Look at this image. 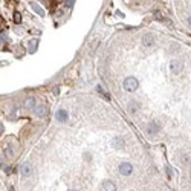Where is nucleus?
Masks as SVG:
<instances>
[{"label":"nucleus","mask_w":191,"mask_h":191,"mask_svg":"<svg viewBox=\"0 0 191 191\" xmlns=\"http://www.w3.org/2000/svg\"><path fill=\"white\" fill-rule=\"evenodd\" d=\"M58 92H60V87H54V93L58 95Z\"/></svg>","instance_id":"4be33fe9"},{"label":"nucleus","mask_w":191,"mask_h":191,"mask_svg":"<svg viewBox=\"0 0 191 191\" xmlns=\"http://www.w3.org/2000/svg\"><path fill=\"white\" fill-rule=\"evenodd\" d=\"M2 151H3L5 158H11L12 156V148L9 147V144H3L2 145Z\"/></svg>","instance_id":"1a4fd4ad"},{"label":"nucleus","mask_w":191,"mask_h":191,"mask_svg":"<svg viewBox=\"0 0 191 191\" xmlns=\"http://www.w3.org/2000/svg\"><path fill=\"white\" fill-rule=\"evenodd\" d=\"M73 3H75V0H66V6L67 8H73Z\"/></svg>","instance_id":"f3484780"},{"label":"nucleus","mask_w":191,"mask_h":191,"mask_svg":"<svg viewBox=\"0 0 191 191\" xmlns=\"http://www.w3.org/2000/svg\"><path fill=\"white\" fill-rule=\"evenodd\" d=\"M2 133H3V126L0 124V135H2Z\"/></svg>","instance_id":"5701e85b"},{"label":"nucleus","mask_w":191,"mask_h":191,"mask_svg":"<svg viewBox=\"0 0 191 191\" xmlns=\"http://www.w3.org/2000/svg\"><path fill=\"white\" fill-rule=\"evenodd\" d=\"M96 90H98V92H99V93H101V95H102V96L106 98V99H110V96L107 95V92H106V90H104V89H102L101 86H96Z\"/></svg>","instance_id":"2eb2a0df"},{"label":"nucleus","mask_w":191,"mask_h":191,"mask_svg":"<svg viewBox=\"0 0 191 191\" xmlns=\"http://www.w3.org/2000/svg\"><path fill=\"white\" fill-rule=\"evenodd\" d=\"M188 25H189V26H191V15H189V17H188Z\"/></svg>","instance_id":"b1692460"},{"label":"nucleus","mask_w":191,"mask_h":191,"mask_svg":"<svg viewBox=\"0 0 191 191\" xmlns=\"http://www.w3.org/2000/svg\"><path fill=\"white\" fill-rule=\"evenodd\" d=\"M102 188H104V191H116V186H115V183L110 182V180H106L102 183Z\"/></svg>","instance_id":"9d476101"},{"label":"nucleus","mask_w":191,"mask_h":191,"mask_svg":"<svg viewBox=\"0 0 191 191\" xmlns=\"http://www.w3.org/2000/svg\"><path fill=\"white\" fill-rule=\"evenodd\" d=\"M35 45H37V42H35V40H34V42H31V49H29L31 52H34V51H35Z\"/></svg>","instance_id":"a211bd4d"},{"label":"nucleus","mask_w":191,"mask_h":191,"mask_svg":"<svg viewBox=\"0 0 191 191\" xmlns=\"http://www.w3.org/2000/svg\"><path fill=\"white\" fill-rule=\"evenodd\" d=\"M155 42H156V38H155V35L153 34H150V32H147V34H144V37H142V45L144 46H153L155 45Z\"/></svg>","instance_id":"20e7f679"},{"label":"nucleus","mask_w":191,"mask_h":191,"mask_svg":"<svg viewBox=\"0 0 191 191\" xmlns=\"http://www.w3.org/2000/svg\"><path fill=\"white\" fill-rule=\"evenodd\" d=\"M35 113H37L38 118H45L46 115H48V107H46V106H38V107L35 109Z\"/></svg>","instance_id":"6e6552de"},{"label":"nucleus","mask_w":191,"mask_h":191,"mask_svg":"<svg viewBox=\"0 0 191 191\" xmlns=\"http://www.w3.org/2000/svg\"><path fill=\"white\" fill-rule=\"evenodd\" d=\"M122 86H124V89L127 92H135L138 89L139 83H138V80L135 78V76H127V78L124 80V83H122Z\"/></svg>","instance_id":"f257e3e1"},{"label":"nucleus","mask_w":191,"mask_h":191,"mask_svg":"<svg viewBox=\"0 0 191 191\" xmlns=\"http://www.w3.org/2000/svg\"><path fill=\"white\" fill-rule=\"evenodd\" d=\"M14 22H15L17 25H18V23L22 22V14H20V12H17V11L14 12Z\"/></svg>","instance_id":"dca6fc26"},{"label":"nucleus","mask_w":191,"mask_h":191,"mask_svg":"<svg viewBox=\"0 0 191 191\" xmlns=\"http://www.w3.org/2000/svg\"><path fill=\"white\" fill-rule=\"evenodd\" d=\"M25 107L29 109V110L34 109V107H35V99H34V98H28V99L25 101Z\"/></svg>","instance_id":"f8f14e48"},{"label":"nucleus","mask_w":191,"mask_h":191,"mask_svg":"<svg viewBox=\"0 0 191 191\" xmlns=\"http://www.w3.org/2000/svg\"><path fill=\"white\" fill-rule=\"evenodd\" d=\"M70 191H75V189H70Z\"/></svg>","instance_id":"393cba45"},{"label":"nucleus","mask_w":191,"mask_h":191,"mask_svg":"<svg viewBox=\"0 0 191 191\" xmlns=\"http://www.w3.org/2000/svg\"><path fill=\"white\" fill-rule=\"evenodd\" d=\"M158 130H159L158 122H156V121H150V124H148V127H147V133L153 136V135H156V133H158Z\"/></svg>","instance_id":"423d86ee"},{"label":"nucleus","mask_w":191,"mask_h":191,"mask_svg":"<svg viewBox=\"0 0 191 191\" xmlns=\"http://www.w3.org/2000/svg\"><path fill=\"white\" fill-rule=\"evenodd\" d=\"M138 109H139V107H138V102H133V101H132V102L129 104V110H130V113L138 112Z\"/></svg>","instance_id":"4468645a"},{"label":"nucleus","mask_w":191,"mask_h":191,"mask_svg":"<svg viewBox=\"0 0 191 191\" xmlns=\"http://www.w3.org/2000/svg\"><path fill=\"white\" fill-rule=\"evenodd\" d=\"M84 159H87V161H90V159H92V156H90V153H86V156H84Z\"/></svg>","instance_id":"412c9836"},{"label":"nucleus","mask_w":191,"mask_h":191,"mask_svg":"<svg viewBox=\"0 0 191 191\" xmlns=\"http://www.w3.org/2000/svg\"><path fill=\"white\" fill-rule=\"evenodd\" d=\"M22 174L23 176H29L31 174V165L29 164H23L22 165Z\"/></svg>","instance_id":"ddd939ff"},{"label":"nucleus","mask_w":191,"mask_h":191,"mask_svg":"<svg viewBox=\"0 0 191 191\" xmlns=\"http://www.w3.org/2000/svg\"><path fill=\"white\" fill-rule=\"evenodd\" d=\"M182 69H183L182 61H179V60H171V61H170V70H171L174 75H179V73L182 72Z\"/></svg>","instance_id":"f03ea898"},{"label":"nucleus","mask_w":191,"mask_h":191,"mask_svg":"<svg viewBox=\"0 0 191 191\" xmlns=\"http://www.w3.org/2000/svg\"><path fill=\"white\" fill-rule=\"evenodd\" d=\"M5 42H6V37L2 34V35H0V45H2V43H5Z\"/></svg>","instance_id":"6ab92c4d"},{"label":"nucleus","mask_w":191,"mask_h":191,"mask_svg":"<svg viewBox=\"0 0 191 191\" xmlns=\"http://www.w3.org/2000/svg\"><path fill=\"white\" fill-rule=\"evenodd\" d=\"M132 171H133V165H132L130 162H122V164L119 165V173H121L122 176H130Z\"/></svg>","instance_id":"7ed1b4c3"},{"label":"nucleus","mask_w":191,"mask_h":191,"mask_svg":"<svg viewBox=\"0 0 191 191\" xmlns=\"http://www.w3.org/2000/svg\"><path fill=\"white\" fill-rule=\"evenodd\" d=\"M31 8H32V9H34V11H35L38 15H40V17H43V15H45V11H43L40 6H38L35 2H32V3H31Z\"/></svg>","instance_id":"9b49d317"},{"label":"nucleus","mask_w":191,"mask_h":191,"mask_svg":"<svg viewBox=\"0 0 191 191\" xmlns=\"http://www.w3.org/2000/svg\"><path fill=\"white\" fill-rule=\"evenodd\" d=\"M167 174H168V177H171V176H173V171H171V168H170V167H167Z\"/></svg>","instance_id":"aec40b11"},{"label":"nucleus","mask_w":191,"mask_h":191,"mask_svg":"<svg viewBox=\"0 0 191 191\" xmlns=\"http://www.w3.org/2000/svg\"><path fill=\"white\" fill-rule=\"evenodd\" d=\"M124 145H126V142H124V139H122L121 136H116V138H113V139H112V147H113V148L122 150Z\"/></svg>","instance_id":"39448f33"},{"label":"nucleus","mask_w":191,"mask_h":191,"mask_svg":"<svg viewBox=\"0 0 191 191\" xmlns=\"http://www.w3.org/2000/svg\"><path fill=\"white\" fill-rule=\"evenodd\" d=\"M55 118H57L58 122H66V121H67V112H66L64 109H60V110L55 113Z\"/></svg>","instance_id":"0eeeda50"}]
</instances>
